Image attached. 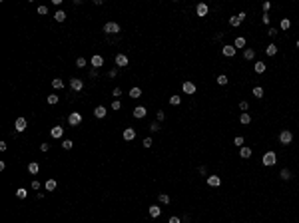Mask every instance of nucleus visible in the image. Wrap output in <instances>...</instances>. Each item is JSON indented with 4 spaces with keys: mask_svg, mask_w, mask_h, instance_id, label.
<instances>
[{
    "mask_svg": "<svg viewBox=\"0 0 299 223\" xmlns=\"http://www.w3.org/2000/svg\"><path fill=\"white\" fill-rule=\"evenodd\" d=\"M279 141H281V145H289L293 141V133L289 132V129H283V132L279 133Z\"/></svg>",
    "mask_w": 299,
    "mask_h": 223,
    "instance_id": "nucleus-1",
    "label": "nucleus"
},
{
    "mask_svg": "<svg viewBox=\"0 0 299 223\" xmlns=\"http://www.w3.org/2000/svg\"><path fill=\"white\" fill-rule=\"evenodd\" d=\"M261 161H263V165H275V161H277L275 151H267V153L261 157Z\"/></svg>",
    "mask_w": 299,
    "mask_h": 223,
    "instance_id": "nucleus-2",
    "label": "nucleus"
},
{
    "mask_svg": "<svg viewBox=\"0 0 299 223\" xmlns=\"http://www.w3.org/2000/svg\"><path fill=\"white\" fill-rule=\"evenodd\" d=\"M104 32L106 34H118L120 32V24L118 22H106L104 24Z\"/></svg>",
    "mask_w": 299,
    "mask_h": 223,
    "instance_id": "nucleus-3",
    "label": "nucleus"
},
{
    "mask_svg": "<svg viewBox=\"0 0 299 223\" xmlns=\"http://www.w3.org/2000/svg\"><path fill=\"white\" fill-rule=\"evenodd\" d=\"M68 124H70V125H74V128H76V125H80V124H82V113L72 112V113L68 116Z\"/></svg>",
    "mask_w": 299,
    "mask_h": 223,
    "instance_id": "nucleus-4",
    "label": "nucleus"
},
{
    "mask_svg": "<svg viewBox=\"0 0 299 223\" xmlns=\"http://www.w3.org/2000/svg\"><path fill=\"white\" fill-rule=\"evenodd\" d=\"M26 128H28V121H26V117H18V120L14 121V129H16V132H24Z\"/></svg>",
    "mask_w": 299,
    "mask_h": 223,
    "instance_id": "nucleus-5",
    "label": "nucleus"
},
{
    "mask_svg": "<svg viewBox=\"0 0 299 223\" xmlns=\"http://www.w3.org/2000/svg\"><path fill=\"white\" fill-rule=\"evenodd\" d=\"M50 136H52L54 140H60V137L64 136V128H62V125H54V128L50 129Z\"/></svg>",
    "mask_w": 299,
    "mask_h": 223,
    "instance_id": "nucleus-6",
    "label": "nucleus"
},
{
    "mask_svg": "<svg viewBox=\"0 0 299 223\" xmlns=\"http://www.w3.org/2000/svg\"><path fill=\"white\" fill-rule=\"evenodd\" d=\"M182 90H184V94L192 96V94H196V84H193V82H184Z\"/></svg>",
    "mask_w": 299,
    "mask_h": 223,
    "instance_id": "nucleus-7",
    "label": "nucleus"
},
{
    "mask_svg": "<svg viewBox=\"0 0 299 223\" xmlns=\"http://www.w3.org/2000/svg\"><path fill=\"white\" fill-rule=\"evenodd\" d=\"M70 88H72L74 92H80L84 88V82L80 78H72V80H70Z\"/></svg>",
    "mask_w": 299,
    "mask_h": 223,
    "instance_id": "nucleus-8",
    "label": "nucleus"
},
{
    "mask_svg": "<svg viewBox=\"0 0 299 223\" xmlns=\"http://www.w3.org/2000/svg\"><path fill=\"white\" fill-rule=\"evenodd\" d=\"M116 66L118 68H126V66H128V56H126V54H118L116 56Z\"/></svg>",
    "mask_w": 299,
    "mask_h": 223,
    "instance_id": "nucleus-9",
    "label": "nucleus"
},
{
    "mask_svg": "<svg viewBox=\"0 0 299 223\" xmlns=\"http://www.w3.org/2000/svg\"><path fill=\"white\" fill-rule=\"evenodd\" d=\"M196 12H197V16H201V18H204V16H208V12H209L208 4L200 2V4H197V6H196Z\"/></svg>",
    "mask_w": 299,
    "mask_h": 223,
    "instance_id": "nucleus-10",
    "label": "nucleus"
},
{
    "mask_svg": "<svg viewBox=\"0 0 299 223\" xmlns=\"http://www.w3.org/2000/svg\"><path fill=\"white\" fill-rule=\"evenodd\" d=\"M208 185L209 187H220L221 185V177H220V175H209V177H208Z\"/></svg>",
    "mask_w": 299,
    "mask_h": 223,
    "instance_id": "nucleus-11",
    "label": "nucleus"
},
{
    "mask_svg": "<svg viewBox=\"0 0 299 223\" xmlns=\"http://www.w3.org/2000/svg\"><path fill=\"white\" fill-rule=\"evenodd\" d=\"M146 113H148V110H146L144 106H136V108H134V117H138V120L146 117Z\"/></svg>",
    "mask_w": 299,
    "mask_h": 223,
    "instance_id": "nucleus-12",
    "label": "nucleus"
},
{
    "mask_svg": "<svg viewBox=\"0 0 299 223\" xmlns=\"http://www.w3.org/2000/svg\"><path fill=\"white\" fill-rule=\"evenodd\" d=\"M221 52H224V56L231 58V56H235V46H231V44H225L224 48H221Z\"/></svg>",
    "mask_w": 299,
    "mask_h": 223,
    "instance_id": "nucleus-13",
    "label": "nucleus"
},
{
    "mask_svg": "<svg viewBox=\"0 0 299 223\" xmlns=\"http://www.w3.org/2000/svg\"><path fill=\"white\" fill-rule=\"evenodd\" d=\"M134 137H136V129H134V128H126L124 129V140L126 141H132Z\"/></svg>",
    "mask_w": 299,
    "mask_h": 223,
    "instance_id": "nucleus-14",
    "label": "nucleus"
},
{
    "mask_svg": "<svg viewBox=\"0 0 299 223\" xmlns=\"http://www.w3.org/2000/svg\"><path fill=\"white\" fill-rule=\"evenodd\" d=\"M102 64H104V58L100 56V54H96V56H92V68H96V70H98V68H100Z\"/></svg>",
    "mask_w": 299,
    "mask_h": 223,
    "instance_id": "nucleus-15",
    "label": "nucleus"
},
{
    "mask_svg": "<svg viewBox=\"0 0 299 223\" xmlns=\"http://www.w3.org/2000/svg\"><path fill=\"white\" fill-rule=\"evenodd\" d=\"M106 113H108L106 106H96V110H94V116L96 117H106Z\"/></svg>",
    "mask_w": 299,
    "mask_h": 223,
    "instance_id": "nucleus-16",
    "label": "nucleus"
},
{
    "mask_svg": "<svg viewBox=\"0 0 299 223\" xmlns=\"http://www.w3.org/2000/svg\"><path fill=\"white\" fill-rule=\"evenodd\" d=\"M243 58H245V60H253V58H255V50L253 48H245V50H243Z\"/></svg>",
    "mask_w": 299,
    "mask_h": 223,
    "instance_id": "nucleus-17",
    "label": "nucleus"
},
{
    "mask_svg": "<svg viewBox=\"0 0 299 223\" xmlns=\"http://www.w3.org/2000/svg\"><path fill=\"white\" fill-rule=\"evenodd\" d=\"M265 54H267V56H275V54H277V46H275V44H267V48H265Z\"/></svg>",
    "mask_w": 299,
    "mask_h": 223,
    "instance_id": "nucleus-18",
    "label": "nucleus"
},
{
    "mask_svg": "<svg viewBox=\"0 0 299 223\" xmlns=\"http://www.w3.org/2000/svg\"><path fill=\"white\" fill-rule=\"evenodd\" d=\"M253 68H255V72H257V74H263L265 70H267V66H265V62H255Z\"/></svg>",
    "mask_w": 299,
    "mask_h": 223,
    "instance_id": "nucleus-19",
    "label": "nucleus"
},
{
    "mask_svg": "<svg viewBox=\"0 0 299 223\" xmlns=\"http://www.w3.org/2000/svg\"><path fill=\"white\" fill-rule=\"evenodd\" d=\"M239 121H241V124H243V125H247V124H251V116H249V113H247V112H243V113H241V116H239Z\"/></svg>",
    "mask_w": 299,
    "mask_h": 223,
    "instance_id": "nucleus-20",
    "label": "nucleus"
},
{
    "mask_svg": "<svg viewBox=\"0 0 299 223\" xmlns=\"http://www.w3.org/2000/svg\"><path fill=\"white\" fill-rule=\"evenodd\" d=\"M44 189L46 191H54V189H56V179H48V181L44 183Z\"/></svg>",
    "mask_w": 299,
    "mask_h": 223,
    "instance_id": "nucleus-21",
    "label": "nucleus"
},
{
    "mask_svg": "<svg viewBox=\"0 0 299 223\" xmlns=\"http://www.w3.org/2000/svg\"><path fill=\"white\" fill-rule=\"evenodd\" d=\"M160 213H162V207H158V205H150V215L152 217H160Z\"/></svg>",
    "mask_w": 299,
    "mask_h": 223,
    "instance_id": "nucleus-22",
    "label": "nucleus"
},
{
    "mask_svg": "<svg viewBox=\"0 0 299 223\" xmlns=\"http://www.w3.org/2000/svg\"><path fill=\"white\" fill-rule=\"evenodd\" d=\"M54 20H56V22H64V20H66V12L64 10H58L56 14H54Z\"/></svg>",
    "mask_w": 299,
    "mask_h": 223,
    "instance_id": "nucleus-23",
    "label": "nucleus"
},
{
    "mask_svg": "<svg viewBox=\"0 0 299 223\" xmlns=\"http://www.w3.org/2000/svg\"><path fill=\"white\" fill-rule=\"evenodd\" d=\"M28 171H30V173H38V171H40V165H38L36 161H30L28 163Z\"/></svg>",
    "mask_w": 299,
    "mask_h": 223,
    "instance_id": "nucleus-24",
    "label": "nucleus"
},
{
    "mask_svg": "<svg viewBox=\"0 0 299 223\" xmlns=\"http://www.w3.org/2000/svg\"><path fill=\"white\" fill-rule=\"evenodd\" d=\"M239 155H241L243 159H245V157H251V148H245V145H243V148L239 149Z\"/></svg>",
    "mask_w": 299,
    "mask_h": 223,
    "instance_id": "nucleus-25",
    "label": "nucleus"
},
{
    "mask_svg": "<svg viewBox=\"0 0 299 223\" xmlns=\"http://www.w3.org/2000/svg\"><path fill=\"white\" fill-rule=\"evenodd\" d=\"M140 96H142V90H140V88H132V90H130V98H134V100H136V98H140Z\"/></svg>",
    "mask_w": 299,
    "mask_h": 223,
    "instance_id": "nucleus-26",
    "label": "nucleus"
},
{
    "mask_svg": "<svg viewBox=\"0 0 299 223\" xmlns=\"http://www.w3.org/2000/svg\"><path fill=\"white\" fill-rule=\"evenodd\" d=\"M16 195H18L20 199H26V195H28V189H26V187H18V189H16Z\"/></svg>",
    "mask_w": 299,
    "mask_h": 223,
    "instance_id": "nucleus-27",
    "label": "nucleus"
},
{
    "mask_svg": "<svg viewBox=\"0 0 299 223\" xmlns=\"http://www.w3.org/2000/svg\"><path fill=\"white\" fill-rule=\"evenodd\" d=\"M253 98H257V100L263 98V88H261V86H255V88H253Z\"/></svg>",
    "mask_w": 299,
    "mask_h": 223,
    "instance_id": "nucleus-28",
    "label": "nucleus"
},
{
    "mask_svg": "<svg viewBox=\"0 0 299 223\" xmlns=\"http://www.w3.org/2000/svg\"><path fill=\"white\" fill-rule=\"evenodd\" d=\"M158 199H160V203H164V205H168V203H170V195H166V193H160V195H158Z\"/></svg>",
    "mask_w": 299,
    "mask_h": 223,
    "instance_id": "nucleus-29",
    "label": "nucleus"
},
{
    "mask_svg": "<svg viewBox=\"0 0 299 223\" xmlns=\"http://www.w3.org/2000/svg\"><path fill=\"white\" fill-rule=\"evenodd\" d=\"M52 86L56 88V90H62V88H64V82H62L60 78H54V80H52Z\"/></svg>",
    "mask_w": 299,
    "mask_h": 223,
    "instance_id": "nucleus-30",
    "label": "nucleus"
},
{
    "mask_svg": "<svg viewBox=\"0 0 299 223\" xmlns=\"http://www.w3.org/2000/svg\"><path fill=\"white\" fill-rule=\"evenodd\" d=\"M279 26H281V30H289V26H291V22H289L287 18H281V22H279Z\"/></svg>",
    "mask_w": 299,
    "mask_h": 223,
    "instance_id": "nucleus-31",
    "label": "nucleus"
},
{
    "mask_svg": "<svg viewBox=\"0 0 299 223\" xmlns=\"http://www.w3.org/2000/svg\"><path fill=\"white\" fill-rule=\"evenodd\" d=\"M46 102H48L50 106H54V104H58V96L56 94H50L48 98H46Z\"/></svg>",
    "mask_w": 299,
    "mask_h": 223,
    "instance_id": "nucleus-32",
    "label": "nucleus"
},
{
    "mask_svg": "<svg viewBox=\"0 0 299 223\" xmlns=\"http://www.w3.org/2000/svg\"><path fill=\"white\" fill-rule=\"evenodd\" d=\"M62 148H64V149H72L74 148V141L72 140H62Z\"/></svg>",
    "mask_w": 299,
    "mask_h": 223,
    "instance_id": "nucleus-33",
    "label": "nucleus"
},
{
    "mask_svg": "<svg viewBox=\"0 0 299 223\" xmlns=\"http://www.w3.org/2000/svg\"><path fill=\"white\" fill-rule=\"evenodd\" d=\"M227 82H229V80H227L225 74H220V76H217V84H220V86H225Z\"/></svg>",
    "mask_w": 299,
    "mask_h": 223,
    "instance_id": "nucleus-34",
    "label": "nucleus"
},
{
    "mask_svg": "<svg viewBox=\"0 0 299 223\" xmlns=\"http://www.w3.org/2000/svg\"><path fill=\"white\" fill-rule=\"evenodd\" d=\"M180 102H182L180 96H170V104H172V106H180Z\"/></svg>",
    "mask_w": 299,
    "mask_h": 223,
    "instance_id": "nucleus-35",
    "label": "nucleus"
},
{
    "mask_svg": "<svg viewBox=\"0 0 299 223\" xmlns=\"http://www.w3.org/2000/svg\"><path fill=\"white\" fill-rule=\"evenodd\" d=\"M229 24H231V26H235V28H237L239 24H241V20H239L237 16H231V18H229Z\"/></svg>",
    "mask_w": 299,
    "mask_h": 223,
    "instance_id": "nucleus-36",
    "label": "nucleus"
},
{
    "mask_svg": "<svg viewBox=\"0 0 299 223\" xmlns=\"http://www.w3.org/2000/svg\"><path fill=\"white\" fill-rule=\"evenodd\" d=\"M279 175H281V179H285V181H287V179L291 177V171H289V169H281Z\"/></svg>",
    "mask_w": 299,
    "mask_h": 223,
    "instance_id": "nucleus-37",
    "label": "nucleus"
},
{
    "mask_svg": "<svg viewBox=\"0 0 299 223\" xmlns=\"http://www.w3.org/2000/svg\"><path fill=\"white\" fill-rule=\"evenodd\" d=\"M158 129H160V124H158V121H152V124H150V132L154 133V132H158Z\"/></svg>",
    "mask_w": 299,
    "mask_h": 223,
    "instance_id": "nucleus-38",
    "label": "nucleus"
},
{
    "mask_svg": "<svg viewBox=\"0 0 299 223\" xmlns=\"http://www.w3.org/2000/svg\"><path fill=\"white\" fill-rule=\"evenodd\" d=\"M235 46H237V48H243V46H245V38H237V40H235Z\"/></svg>",
    "mask_w": 299,
    "mask_h": 223,
    "instance_id": "nucleus-39",
    "label": "nucleus"
},
{
    "mask_svg": "<svg viewBox=\"0 0 299 223\" xmlns=\"http://www.w3.org/2000/svg\"><path fill=\"white\" fill-rule=\"evenodd\" d=\"M76 66H78V68H84V66H86V58H78V60H76Z\"/></svg>",
    "mask_w": 299,
    "mask_h": 223,
    "instance_id": "nucleus-40",
    "label": "nucleus"
},
{
    "mask_svg": "<svg viewBox=\"0 0 299 223\" xmlns=\"http://www.w3.org/2000/svg\"><path fill=\"white\" fill-rule=\"evenodd\" d=\"M233 144L237 145V148H243V137H241V136H237V137H235V141H233Z\"/></svg>",
    "mask_w": 299,
    "mask_h": 223,
    "instance_id": "nucleus-41",
    "label": "nucleus"
},
{
    "mask_svg": "<svg viewBox=\"0 0 299 223\" xmlns=\"http://www.w3.org/2000/svg\"><path fill=\"white\" fill-rule=\"evenodd\" d=\"M38 14L46 16V14H48V8H46V6H38Z\"/></svg>",
    "mask_w": 299,
    "mask_h": 223,
    "instance_id": "nucleus-42",
    "label": "nucleus"
},
{
    "mask_svg": "<svg viewBox=\"0 0 299 223\" xmlns=\"http://www.w3.org/2000/svg\"><path fill=\"white\" fill-rule=\"evenodd\" d=\"M142 144H144V148H152V144H154V141H152V137H146Z\"/></svg>",
    "mask_w": 299,
    "mask_h": 223,
    "instance_id": "nucleus-43",
    "label": "nucleus"
},
{
    "mask_svg": "<svg viewBox=\"0 0 299 223\" xmlns=\"http://www.w3.org/2000/svg\"><path fill=\"white\" fill-rule=\"evenodd\" d=\"M120 108H122V104L118 102V100H114V102H112V110H120Z\"/></svg>",
    "mask_w": 299,
    "mask_h": 223,
    "instance_id": "nucleus-44",
    "label": "nucleus"
},
{
    "mask_svg": "<svg viewBox=\"0 0 299 223\" xmlns=\"http://www.w3.org/2000/svg\"><path fill=\"white\" fill-rule=\"evenodd\" d=\"M269 10H271V2H263V12L267 14Z\"/></svg>",
    "mask_w": 299,
    "mask_h": 223,
    "instance_id": "nucleus-45",
    "label": "nucleus"
},
{
    "mask_svg": "<svg viewBox=\"0 0 299 223\" xmlns=\"http://www.w3.org/2000/svg\"><path fill=\"white\" fill-rule=\"evenodd\" d=\"M277 32H279L277 28H269V32H267V34L271 36V38H275V36H277Z\"/></svg>",
    "mask_w": 299,
    "mask_h": 223,
    "instance_id": "nucleus-46",
    "label": "nucleus"
},
{
    "mask_svg": "<svg viewBox=\"0 0 299 223\" xmlns=\"http://www.w3.org/2000/svg\"><path fill=\"white\" fill-rule=\"evenodd\" d=\"M261 22H263V24H269V22H271V18H269V14H263V16H261Z\"/></svg>",
    "mask_w": 299,
    "mask_h": 223,
    "instance_id": "nucleus-47",
    "label": "nucleus"
},
{
    "mask_svg": "<svg viewBox=\"0 0 299 223\" xmlns=\"http://www.w3.org/2000/svg\"><path fill=\"white\" fill-rule=\"evenodd\" d=\"M48 148H50V144H46V141L40 144V151H48Z\"/></svg>",
    "mask_w": 299,
    "mask_h": 223,
    "instance_id": "nucleus-48",
    "label": "nucleus"
},
{
    "mask_svg": "<svg viewBox=\"0 0 299 223\" xmlns=\"http://www.w3.org/2000/svg\"><path fill=\"white\" fill-rule=\"evenodd\" d=\"M247 108H249V106H247V102H239V110H243V112H245Z\"/></svg>",
    "mask_w": 299,
    "mask_h": 223,
    "instance_id": "nucleus-49",
    "label": "nucleus"
},
{
    "mask_svg": "<svg viewBox=\"0 0 299 223\" xmlns=\"http://www.w3.org/2000/svg\"><path fill=\"white\" fill-rule=\"evenodd\" d=\"M90 78H98V70H96V68L90 70Z\"/></svg>",
    "mask_w": 299,
    "mask_h": 223,
    "instance_id": "nucleus-50",
    "label": "nucleus"
},
{
    "mask_svg": "<svg viewBox=\"0 0 299 223\" xmlns=\"http://www.w3.org/2000/svg\"><path fill=\"white\" fill-rule=\"evenodd\" d=\"M108 76H110V78H116V76H118V70H116V68L110 70V72H108Z\"/></svg>",
    "mask_w": 299,
    "mask_h": 223,
    "instance_id": "nucleus-51",
    "label": "nucleus"
},
{
    "mask_svg": "<svg viewBox=\"0 0 299 223\" xmlns=\"http://www.w3.org/2000/svg\"><path fill=\"white\" fill-rule=\"evenodd\" d=\"M168 223H182V219H180V217H170V221Z\"/></svg>",
    "mask_w": 299,
    "mask_h": 223,
    "instance_id": "nucleus-52",
    "label": "nucleus"
},
{
    "mask_svg": "<svg viewBox=\"0 0 299 223\" xmlns=\"http://www.w3.org/2000/svg\"><path fill=\"white\" fill-rule=\"evenodd\" d=\"M237 18H239V20H241V22H243V20L247 18V14H245V12H239V14H237Z\"/></svg>",
    "mask_w": 299,
    "mask_h": 223,
    "instance_id": "nucleus-53",
    "label": "nucleus"
},
{
    "mask_svg": "<svg viewBox=\"0 0 299 223\" xmlns=\"http://www.w3.org/2000/svg\"><path fill=\"white\" fill-rule=\"evenodd\" d=\"M164 117H166V113H164L162 110H160V112H158V121H162V120H164Z\"/></svg>",
    "mask_w": 299,
    "mask_h": 223,
    "instance_id": "nucleus-54",
    "label": "nucleus"
},
{
    "mask_svg": "<svg viewBox=\"0 0 299 223\" xmlns=\"http://www.w3.org/2000/svg\"><path fill=\"white\" fill-rule=\"evenodd\" d=\"M32 189H40V181H36V179H34V181H32Z\"/></svg>",
    "mask_w": 299,
    "mask_h": 223,
    "instance_id": "nucleus-55",
    "label": "nucleus"
},
{
    "mask_svg": "<svg viewBox=\"0 0 299 223\" xmlns=\"http://www.w3.org/2000/svg\"><path fill=\"white\" fill-rule=\"evenodd\" d=\"M114 96H116V98H118V96H122V90H120V88H114Z\"/></svg>",
    "mask_w": 299,
    "mask_h": 223,
    "instance_id": "nucleus-56",
    "label": "nucleus"
},
{
    "mask_svg": "<svg viewBox=\"0 0 299 223\" xmlns=\"http://www.w3.org/2000/svg\"><path fill=\"white\" fill-rule=\"evenodd\" d=\"M297 48H299V40H297Z\"/></svg>",
    "mask_w": 299,
    "mask_h": 223,
    "instance_id": "nucleus-57",
    "label": "nucleus"
}]
</instances>
